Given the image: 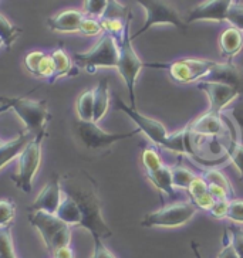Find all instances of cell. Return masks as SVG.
<instances>
[{"instance_id": "1", "label": "cell", "mask_w": 243, "mask_h": 258, "mask_svg": "<svg viewBox=\"0 0 243 258\" xmlns=\"http://www.w3.org/2000/svg\"><path fill=\"white\" fill-rule=\"evenodd\" d=\"M61 189L66 196H70L78 206L81 221L78 227L90 231L92 238H108L113 235L111 228L103 217L101 200L97 183L87 172H77L61 176Z\"/></svg>"}, {"instance_id": "2", "label": "cell", "mask_w": 243, "mask_h": 258, "mask_svg": "<svg viewBox=\"0 0 243 258\" xmlns=\"http://www.w3.org/2000/svg\"><path fill=\"white\" fill-rule=\"evenodd\" d=\"M115 108L128 115L129 119L137 125V128L154 145L169 152L190 156L195 162L202 163V158L199 155L197 146V137L190 132L188 126H185L178 134H169L167 128L164 126V123L138 112L137 108L127 105L120 97H115Z\"/></svg>"}, {"instance_id": "3", "label": "cell", "mask_w": 243, "mask_h": 258, "mask_svg": "<svg viewBox=\"0 0 243 258\" xmlns=\"http://www.w3.org/2000/svg\"><path fill=\"white\" fill-rule=\"evenodd\" d=\"M0 104L6 109H13L24 122L26 131L33 137L46 131L47 122L52 118L47 111L46 99L33 101L26 97H0Z\"/></svg>"}, {"instance_id": "4", "label": "cell", "mask_w": 243, "mask_h": 258, "mask_svg": "<svg viewBox=\"0 0 243 258\" xmlns=\"http://www.w3.org/2000/svg\"><path fill=\"white\" fill-rule=\"evenodd\" d=\"M118 43L111 34L103 33V36L94 46L85 53H76L73 61L77 67L84 69L88 74H94L99 69H117L118 66Z\"/></svg>"}, {"instance_id": "5", "label": "cell", "mask_w": 243, "mask_h": 258, "mask_svg": "<svg viewBox=\"0 0 243 258\" xmlns=\"http://www.w3.org/2000/svg\"><path fill=\"white\" fill-rule=\"evenodd\" d=\"M137 134H141V131L138 128L131 132L111 134L100 128L99 123H95L94 121L77 119L74 122V135L77 141L83 145L87 151H91V152H106L117 142L135 137Z\"/></svg>"}, {"instance_id": "6", "label": "cell", "mask_w": 243, "mask_h": 258, "mask_svg": "<svg viewBox=\"0 0 243 258\" xmlns=\"http://www.w3.org/2000/svg\"><path fill=\"white\" fill-rule=\"evenodd\" d=\"M129 29H131V22H128L125 26L121 40L117 41L118 50H120L117 70H118V73L124 80V83L127 85V90L129 92V105L132 108H137L135 106L137 105V102H135V83H137L138 74L145 67V62L138 57L137 51L134 48Z\"/></svg>"}, {"instance_id": "7", "label": "cell", "mask_w": 243, "mask_h": 258, "mask_svg": "<svg viewBox=\"0 0 243 258\" xmlns=\"http://www.w3.org/2000/svg\"><path fill=\"white\" fill-rule=\"evenodd\" d=\"M29 221L40 233L48 252L54 254L57 250L70 245L71 226L61 221L56 214L46 212L29 213Z\"/></svg>"}, {"instance_id": "8", "label": "cell", "mask_w": 243, "mask_h": 258, "mask_svg": "<svg viewBox=\"0 0 243 258\" xmlns=\"http://www.w3.org/2000/svg\"><path fill=\"white\" fill-rule=\"evenodd\" d=\"M46 137V131L37 134L36 137L26 144L23 151L20 152L19 165L15 175H12L10 180L15 183V186L24 193H30L33 187V179L37 173L40 162H41V145Z\"/></svg>"}, {"instance_id": "9", "label": "cell", "mask_w": 243, "mask_h": 258, "mask_svg": "<svg viewBox=\"0 0 243 258\" xmlns=\"http://www.w3.org/2000/svg\"><path fill=\"white\" fill-rule=\"evenodd\" d=\"M135 2L141 8H144L145 23L135 34L131 36L132 40L138 38L154 26H160V24H169L181 29L182 31H186L188 29L185 19L168 0H135Z\"/></svg>"}, {"instance_id": "10", "label": "cell", "mask_w": 243, "mask_h": 258, "mask_svg": "<svg viewBox=\"0 0 243 258\" xmlns=\"http://www.w3.org/2000/svg\"><path fill=\"white\" fill-rule=\"evenodd\" d=\"M215 61L205 58H181L169 64L164 62H145L150 69L167 70L169 77L178 84L198 83L204 80L212 70Z\"/></svg>"}, {"instance_id": "11", "label": "cell", "mask_w": 243, "mask_h": 258, "mask_svg": "<svg viewBox=\"0 0 243 258\" xmlns=\"http://www.w3.org/2000/svg\"><path fill=\"white\" fill-rule=\"evenodd\" d=\"M198 213V207L192 202H175L161 207L157 212L148 213L141 226L142 227H179L186 224Z\"/></svg>"}, {"instance_id": "12", "label": "cell", "mask_w": 243, "mask_h": 258, "mask_svg": "<svg viewBox=\"0 0 243 258\" xmlns=\"http://www.w3.org/2000/svg\"><path fill=\"white\" fill-rule=\"evenodd\" d=\"M197 85L201 91H204L206 95H208L209 102H211V108H209L208 111H209V112H213V114L222 115L223 109H225L233 99H236L240 95L236 88L229 87L226 84L213 83V81L201 80V81H198Z\"/></svg>"}, {"instance_id": "13", "label": "cell", "mask_w": 243, "mask_h": 258, "mask_svg": "<svg viewBox=\"0 0 243 258\" xmlns=\"http://www.w3.org/2000/svg\"><path fill=\"white\" fill-rule=\"evenodd\" d=\"M235 0H205L193 8L186 16V24L195 22H226L229 9Z\"/></svg>"}, {"instance_id": "14", "label": "cell", "mask_w": 243, "mask_h": 258, "mask_svg": "<svg viewBox=\"0 0 243 258\" xmlns=\"http://www.w3.org/2000/svg\"><path fill=\"white\" fill-rule=\"evenodd\" d=\"M186 126L193 135L213 139H219L229 132V125L225 119V115L213 114L209 111L189 122Z\"/></svg>"}, {"instance_id": "15", "label": "cell", "mask_w": 243, "mask_h": 258, "mask_svg": "<svg viewBox=\"0 0 243 258\" xmlns=\"http://www.w3.org/2000/svg\"><path fill=\"white\" fill-rule=\"evenodd\" d=\"M61 195H63V189H61V176L54 173L52 179L47 182L44 189L38 193L36 200L29 206V213L34 212H46L50 214H56L59 206H60Z\"/></svg>"}, {"instance_id": "16", "label": "cell", "mask_w": 243, "mask_h": 258, "mask_svg": "<svg viewBox=\"0 0 243 258\" xmlns=\"http://www.w3.org/2000/svg\"><path fill=\"white\" fill-rule=\"evenodd\" d=\"M204 80L226 84L229 87L236 88L239 94L243 95V70L239 69L232 61H226V62L215 61L212 70Z\"/></svg>"}, {"instance_id": "17", "label": "cell", "mask_w": 243, "mask_h": 258, "mask_svg": "<svg viewBox=\"0 0 243 258\" xmlns=\"http://www.w3.org/2000/svg\"><path fill=\"white\" fill-rule=\"evenodd\" d=\"M84 13L76 9H67L47 19V26L53 31L60 33H78L84 19Z\"/></svg>"}, {"instance_id": "18", "label": "cell", "mask_w": 243, "mask_h": 258, "mask_svg": "<svg viewBox=\"0 0 243 258\" xmlns=\"http://www.w3.org/2000/svg\"><path fill=\"white\" fill-rule=\"evenodd\" d=\"M225 119L229 125V132L225 137L216 139L219 144L220 149L223 151V153H226V156L229 160L235 165L237 169V172L240 173V180H243V145L233 138V131H232V125L229 122L228 116H225Z\"/></svg>"}, {"instance_id": "19", "label": "cell", "mask_w": 243, "mask_h": 258, "mask_svg": "<svg viewBox=\"0 0 243 258\" xmlns=\"http://www.w3.org/2000/svg\"><path fill=\"white\" fill-rule=\"evenodd\" d=\"M219 47L222 55L228 61H232L242 50L243 33L233 26H230L220 34Z\"/></svg>"}, {"instance_id": "20", "label": "cell", "mask_w": 243, "mask_h": 258, "mask_svg": "<svg viewBox=\"0 0 243 258\" xmlns=\"http://www.w3.org/2000/svg\"><path fill=\"white\" fill-rule=\"evenodd\" d=\"M50 55L54 61V74L52 80L48 81V84H53L54 81H57L59 78H63V77L76 76L78 70L74 66V61L71 60V57L64 51L63 47L53 50Z\"/></svg>"}, {"instance_id": "21", "label": "cell", "mask_w": 243, "mask_h": 258, "mask_svg": "<svg viewBox=\"0 0 243 258\" xmlns=\"http://www.w3.org/2000/svg\"><path fill=\"white\" fill-rule=\"evenodd\" d=\"M30 139V134L27 131H24V132H20L15 139L5 142L3 146L0 148V169L6 166L9 162H12L15 158H17Z\"/></svg>"}, {"instance_id": "22", "label": "cell", "mask_w": 243, "mask_h": 258, "mask_svg": "<svg viewBox=\"0 0 243 258\" xmlns=\"http://www.w3.org/2000/svg\"><path fill=\"white\" fill-rule=\"evenodd\" d=\"M110 106V84L108 78H101L94 88V116L92 121L99 123L108 111Z\"/></svg>"}, {"instance_id": "23", "label": "cell", "mask_w": 243, "mask_h": 258, "mask_svg": "<svg viewBox=\"0 0 243 258\" xmlns=\"http://www.w3.org/2000/svg\"><path fill=\"white\" fill-rule=\"evenodd\" d=\"M148 180L152 183L155 189L161 191L162 195H167L168 198H176L174 183H172V167L164 166L147 175Z\"/></svg>"}, {"instance_id": "24", "label": "cell", "mask_w": 243, "mask_h": 258, "mask_svg": "<svg viewBox=\"0 0 243 258\" xmlns=\"http://www.w3.org/2000/svg\"><path fill=\"white\" fill-rule=\"evenodd\" d=\"M56 216L60 219L61 221H64L66 224L69 226H80V221H81V213H80V209L77 203L70 198V196H66L61 200L60 206L56 212Z\"/></svg>"}, {"instance_id": "25", "label": "cell", "mask_w": 243, "mask_h": 258, "mask_svg": "<svg viewBox=\"0 0 243 258\" xmlns=\"http://www.w3.org/2000/svg\"><path fill=\"white\" fill-rule=\"evenodd\" d=\"M22 33L23 30L20 27L10 23L8 19L0 13V40H2L3 46L6 48H10L15 44L16 40L22 36Z\"/></svg>"}, {"instance_id": "26", "label": "cell", "mask_w": 243, "mask_h": 258, "mask_svg": "<svg viewBox=\"0 0 243 258\" xmlns=\"http://www.w3.org/2000/svg\"><path fill=\"white\" fill-rule=\"evenodd\" d=\"M77 115L81 121H92L94 116V90L84 91L77 99Z\"/></svg>"}, {"instance_id": "27", "label": "cell", "mask_w": 243, "mask_h": 258, "mask_svg": "<svg viewBox=\"0 0 243 258\" xmlns=\"http://www.w3.org/2000/svg\"><path fill=\"white\" fill-rule=\"evenodd\" d=\"M201 176L205 179V182L208 183V184H216V186H219L222 189L226 190L229 193V196L233 200V196H235L233 187H232V184L229 183L228 177L223 175L220 170L215 169V167H208V169H205V170L202 172V175Z\"/></svg>"}, {"instance_id": "28", "label": "cell", "mask_w": 243, "mask_h": 258, "mask_svg": "<svg viewBox=\"0 0 243 258\" xmlns=\"http://www.w3.org/2000/svg\"><path fill=\"white\" fill-rule=\"evenodd\" d=\"M141 160H142V166H144L147 175L152 173V172H155V170H158V169L164 166V162L161 159V155L154 146L145 148Z\"/></svg>"}, {"instance_id": "29", "label": "cell", "mask_w": 243, "mask_h": 258, "mask_svg": "<svg viewBox=\"0 0 243 258\" xmlns=\"http://www.w3.org/2000/svg\"><path fill=\"white\" fill-rule=\"evenodd\" d=\"M195 177H197V175L192 170H189L188 167H172V183H174V187H178V189H188Z\"/></svg>"}, {"instance_id": "30", "label": "cell", "mask_w": 243, "mask_h": 258, "mask_svg": "<svg viewBox=\"0 0 243 258\" xmlns=\"http://www.w3.org/2000/svg\"><path fill=\"white\" fill-rule=\"evenodd\" d=\"M0 257L2 258H17L13 247L10 226L0 227Z\"/></svg>"}, {"instance_id": "31", "label": "cell", "mask_w": 243, "mask_h": 258, "mask_svg": "<svg viewBox=\"0 0 243 258\" xmlns=\"http://www.w3.org/2000/svg\"><path fill=\"white\" fill-rule=\"evenodd\" d=\"M108 6V0H84L83 13L94 19H101Z\"/></svg>"}, {"instance_id": "32", "label": "cell", "mask_w": 243, "mask_h": 258, "mask_svg": "<svg viewBox=\"0 0 243 258\" xmlns=\"http://www.w3.org/2000/svg\"><path fill=\"white\" fill-rule=\"evenodd\" d=\"M16 216V205L13 200L2 199L0 200V227L10 226Z\"/></svg>"}, {"instance_id": "33", "label": "cell", "mask_w": 243, "mask_h": 258, "mask_svg": "<svg viewBox=\"0 0 243 258\" xmlns=\"http://www.w3.org/2000/svg\"><path fill=\"white\" fill-rule=\"evenodd\" d=\"M78 33H81L84 36H88V37H94V36H99L104 31H103V27H101L99 19H94V17H90V16H84Z\"/></svg>"}, {"instance_id": "34", "label": "cell", "mask_w": 243, "mask_h": 258, "mask_svg": "<svg viewBox=\"0 0 243 258\" xmlns=\"http://www.w3.org/2000/svg\"><path fill=\"white\" fill-rule=\"evenodd\" d=\"M53 74H54L53 58H52V55H50V54H44V57L41 58L40 64H38L37 71H36L34 77H37V78H43V80H46L47 83H48V81L52 80Z\"/></svg>"}, {"instance_id": "35", "label": "cell", "mask_w": 243, "mask_h": 258, "mask_svg": "<svg viewBox=\"0 0 243 258\" xmlns=\"http://www.w3.org/2000/svg\"><path fill=\"white\" fill-rule=\"evenodd\" d=\"M226 22L230 23V26L236 27L237 30H240L243 33V5L242 3H233L232 8L229 9L228 17Z\"/></svg>"}, {"instance_id": "36", "label": "cell", "mask_w": 243, "mask_h": 258, "mask_svg": "<svg viewBox=\"0 0 243 258\" xmlns=\"http://www.w3.org/2000/svg\"><path fill=\"white\" fill-rule=\"evenodd\" d=\"M218 258H239L236 254L233 244H232V235L229 228H225L223 235H222V250L218 254Z\"/></svg>"}, {"instance_id": "37", "label": "cell", "mask_w": 243, "mask_h": 258, "mask_svg": "<svg viewBox=\"0 0 243 258\" xmlns=\"http://www.w3.org/2000/svg\"><path fill=\"white\" fill-rule=\"evenodd\" d=\"M226 219L233 223H240L243 224V200H230L228 207V214Z\"/></svg>"}, {"instance_id": "38", "label": "cell", "mask_w": 243, "mask_h": 258, "mask_svg": "<svg viewBox=\"0 0 243 258\" xmlns=\"http://www.w3.org/2000/svg\"><path fill=\"white\" fill-rule=\"evenodd\" d=\"M188 195H189L190 199L197 198V196H201L208 191V183L205 182V179L202 176H198L192 180V183L189 184V187L186 189Z\"/></svg>"}, {"instance_id": "39", "label": "cell", "mask_w": 243, "mask_h": 258, "mask_svg": "<svg viewBox=\"0 0 243 258\" xmlns=\"http://www.w3.org/2000/svg\"><path fill=\"white\" fill-rule=\"evenodd\" d=\"M228 228L232 235V244H233V248H235L237 257L243 258V230L236 226H230Z\"/></svg>"}, {"instance_id": "40", "label": "cell", "mask_w": 243, "mask_h": 258, "mask_svg": "<svg viewBox=\"0 0 243 258\" xmlns=\"http://www.w3.org/2000/svg\"><path fill=\"white\" fill-rule=\"evenodd\" d=\"M44 54L46 53H43V51H30L24 57V66H26V69L29 70V73H31L33 76L36 74L38 64H40L41 58L44 57Z\"/></svg>"}, {"instance_id": "41", "label": "cell", "mask_w": 243, "mask_h": 258, "mask_svg": "<svg viewBox=\"0 0 243 258\" xmlns=\"http://www.w3.org/2000/svg\"><path fill=\"white\" fill-rule=\"evenodd\" d=\"M190 202L197 206L198 210H206V212H209V210L212 209V206L215 205V202H216V200L213 199V196L209 193V191H206V193L201 195V196H197V198L190 199Z\"/></svg>"}, {"instance_id": "42", "label": "cell", "mask_w": 243, "mask_h": 258, "mask_svg": "<svg viewBox=\"0 0 243 258\" xmlns=\"http://www.w3.org/2000/svg\"><path fill=\"white\" fill-rule=\"evenodd\" d=\"M92 240H94V251H92V255L90 258H117L111 251L107 248V245L103 243L101 238H92Z\"/></svg>"}, {"instance_id": "43", "label": "cell", "mask_w": 243, "mask_h": 258, "mask_svg": "<svg viewBox=\"0 0 243 258\" xmlns=\"http://www.w3.org/2000/svg\"><path fill=\"white\" fill-rule=\"evenodd\" d=\"M230 200H216L215 205L212 206V209L209 210L211 216H213L215 219H226L228 214V207Z\"/></svg>"}, {"instance_id": "44", "label": "cell", "mask_w": 243, "mask_h": 258, "mask_svg": "<svg viewBox=\"0 0 243 258\" xmlns=\"http://www.w3.org/2000/svg\"><path fill=\"white\" fill-rule=\"evenodd\" d=\"M208 191L212 195L215 200H232L228 191L216 184H208Z\"/></svg>"}, {"instance_id": "45", "label": "cell", "mask_w": 243, "mask_h": 258, "mask_svg": "<svg viewBox=\"0 0 243 258\" xmlns=\"http://www.w3.org/2000/svg\"><path fill=\"white\" fill-rule=\"evenodd\" d=\"M54 258H74V251L70 248V245L63 247L53 254Z\"/></svg>"}, {"instance_id": "46", "label": "cell", "mask_w": 243, "mask_h": 258, "mask_svg": "<svg viewBox=\"0 0 243 258\" xmlns=\"http://www.w3.org/2000/svg\"><path fill=\"white\" fill-rule=\"evenodd\" d=\"M232 115H233V119L236 121V123L239 125V128L243 131V108L236 106L235 109L232 111Z\"/></svg>"}, {"instance_id": "47", "label": "cell", "mask_w": 243, "mask_h": 258, "mask_svg": "<svg viewBox=\"0 0 243 258\" xmlns=\"http://www.w3.org/2000/svg\"><path fill=\"white\" fill-rule=\"evenodd\" d=\"M190 247H192V251H193L195 257H197V258H202V255H201V252H199V250H198V244L195 243V241H192V243H190Z\"/></svg>"}, {"instance_id": "48", "label": "cell", "mask_w": 243, "mask_h": 258, "mask_svg": "<svg viewBox=\"0 0 243 258\" xmlns=\"http://www.w3.org/2000/svg\"><path fill=\"white\" fill-rule=\"evenodd\" d=\"M3 144H5V142H3V141H0V148L3 146Z\"/></svg>"}, {"instance_id": "49", "label": "cell", "mask_w": 243, "mask_h": 258, "mask_svg": "<svg viewBox=\"0 0 243 258\" xmlns=\"http://www.w3.org/2000/svg\"><path fill=\"white\" fill-rule=\"evenodd\" d=\"M235 3L237 5V3H240V0H235Z\"/></svg>"}, {"instance_id": "50", "label": "cell", "mask_w": 243, "mask_h": 258, "mask_svg": "<svg viewBox=\"0 0 243 258\" xmlns=\"http://www.w3.org/2000/svg\"><path fill=\"white\" fill-rule=\"evenodd\" d=\"M3 46V43H2V40H0V47Z\"/></svg>"}, {"instance_id": "51", "label": "cell", "mask_w": 243, "mask_h": 258, "mask_svg": "<svg viewBox=\"0 0 243 258\" xmlns=\"http://www.w3.org/2000/svg\"><path fill=\"white\" fill-rule=\"evenodd\" d=\"M0 258H2V257H0Z\"/></svg>"}]
</instances>
